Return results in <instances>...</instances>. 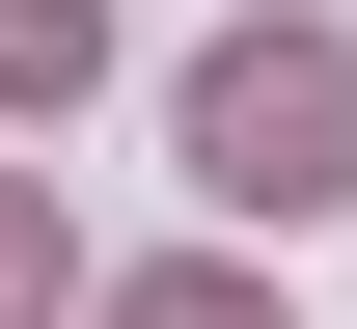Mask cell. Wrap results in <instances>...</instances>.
Wrapping results in <instances>:
<instances>
[{"mask_svg": "<svg viewBox=\"0 0 357 329\" xmlns=\"http://www.w3.org/2000/svg\"><path fill=\"white\" fill-rule=\"evenodd\" d=\"M192 192L220 220H330L357 192V28H220L192 55Z\"/></svg>", "mask_w": 357, "mask_h": 329, "instance_id": "obj_1", "label": "cell"}, {"mask_svg": "<svg viewBox=\"0 0 357 329\" xmlns=\"http://www.w3.org/2000/svg\"><path fill=\"white\" fill-rule=\"evenodd\" d=\"M83 55H110V0H0V110H83Z\"/></svg>", "mask_w": 357, "mask_h": 329, "instance_id": "obj_2", "label": "cell"}, {"mask_svg": "<svg viewBox=\"0 0 357 329\" xmlns=\"http://www.w3.org/2000/svg\"><path fill=\"white\" fill-rule=\"evenodd\" d=\"M55 302H83V247H55V192L0 165V329H55Z\"/></svg>", "mask_w": 357, "mask_h": 329, "instance_id": "obj_3", "label": "cell"}, {"mask_svg": "<svg viewBox=\"0 0 357 329\" xmlns=\"http://www.w3.org/2000/svg\"><path fill=\"white\" fill-rule=\"evenodd\" d=\"M110 329H275V302H248V275H137Z\"/></svg>", "mask_w": 357, "mask_h": 329, "instance_id": "obj_4", "label": "cell"}]
</instances>
